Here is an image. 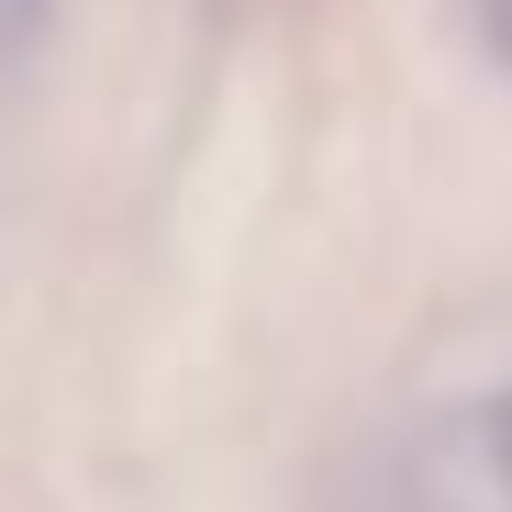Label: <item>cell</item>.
Listing matches in <instances>:
<instances>
[{
    "mask_svg": "<svg viewBox=\"0 0 512 512\" xmlns=\"http://www.w3.org/2000/svg\"><path fill=\"white\" fill-rule=\"evenodd\" d=\"M490 468L512 479V390H490Z\"/></svg>",
    "mask_w": 512,
    "mask_h": 512,
    "instance_id": "cell-2",
    "label": "cell"
},
{
    "mask_svg": "<svg viewBox=\"0 0 512 512\" xmlns=\"http://www.w3.org/2000/svg\"><path fill=\"white\" fill-rule=\"evenodd\" d=\"M45 12H56V0H0V45H34Z\"/></svg>",
    "mask_w": 512,
    "mask_h": 512,
    "instance_id": "cell-1",
    "label": "cell"
}]
</instances>
